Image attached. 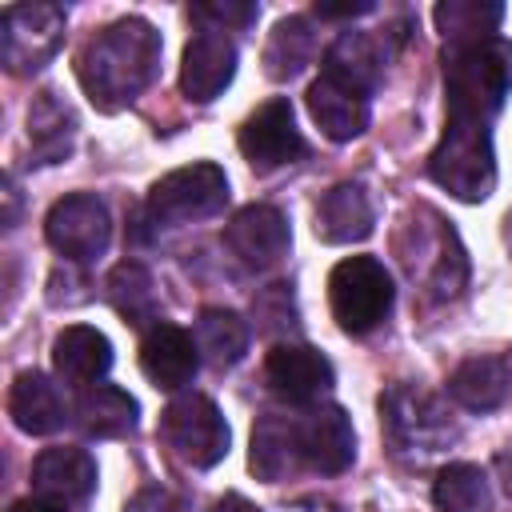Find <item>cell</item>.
Segmentation results:
<instances>
[{
  "instance_id": "603a6c76",
  "label": "cell",
  "mask_w": 512,
  "mask_h": 512,
  "mask_svg": "<svg viewBox=\"0 0 512 512\" xmlns=\"http://www.w3.org/2000/svg\"><path fill=\"white\" fill-rule=\"evenodd\" d=\"M512 392V368L500 356H468L448 376V396L468 412H492Z\"/></svg>"
},
{
  "instance_id": "4dcf8cb0",
  "label": "cell",
  "mask_w": 512,
  "mask_h": 512,
  "mask_svg": "<svg viewBox=\"0 0 512 512\" xmlns=\"http://www.w3.org/2000/svg\"><path fill=\"white\" fill-rule=\"evenodd\" d=\"M188 16L200 24V28H216V32H228V28H248L260 8L256 4H240V0H216V4H192Z\"/></svg>"
},
{
  "instance_id": "d590c367",
  "label": "cell",
  "mask_w": 512,
  "mask_h": 512,
  "mask_svg": "<svg viewBox=\"0 0 512 512\" xmlns=\"http://www.w3.org/2000/svg\"><path fill=\"white\" fill-rule=\"evenodd\" d=\"M12 512H64V508H60V504H48V500H40V496H32V500H16Z\"/></svg>"
},
{
  "instance_id": "1f68e13d",
  "label": "cell",
  "mask_w": 512,
  "mask_h": 512,
  "mask_svg": "<svg viewBox=\"0 0 512 512\" xmlns=\"http://www.w3.org/2000/svg\"><path fill=\"white\" fill-rule=\"evenodd\" d=\"M124 512H184V504H180L172 492H164V488H148V492H140Z\"/></svg>"
},
{
  "instance_id": "8d00e7d4",
  "label": "cell",
  "mask_w": 512,
  "mask_h": 512,
  "mask_svg": "<svg viewBox=\"0 0 512 512\" xmlns=\"http://www.w3.org/2000/svg\"><path fill=\"white\" fill-rule=\"evenodd\" d=\"M4 196H8V216H4V224L12 228V224H16V180H12V176L4 180Z\"/></svg>"
},
{
  "instance_id": "d6a6232c",
  "label": "cell",
  "mask_w": 512,
  "mask_h": 512,
  "mask_svg": "<svg viewBox=\"0 0 512 512\" xmlns=\"http://www.w3.org/2000/svg\"><path fill=\"white\" fill-rule=\"evenodd\" d=\"M376 4H368V0H360V4H316L312 12L320 16V20H356V16H364V12H372Z\"/></svg>"
},
{
  "instance_id": "d6986e66",
  "label": "cell",
  "mask_w": 512,
  "mask_h": 512,
  "mask_svg": "<svg viewBox=\"0 0 512 512\" xmlns=\"http://www.w3.org/2000/svg\"><path fill=\"white\" fill-rule=\"evenodd\" d=\"M8 416L28 436H52L64 428L68 404L44 372H20L12 380V392H8Z\"/></svg>"
},
{
  "instance_id": "277c9868",
  "label": "cell",
  "mask_w": 512,
  "mask_h": 512,
  "mask_svg": "<svg viewBox=\"0 0 512 512\" xmlns=\"http://www.w3.org/2000/svg\"><path fill=\"white\" fill-rule=\"evenodd\" d=\"M392 300H396L392 276L376 256H348L328 276L332 316L352 336H364V332L380 328L392 312Z\"/></svg>"
},
{
  "instance_id": "9a60e30c",
  "label": "cell",
  "mask_w": 512,
  "mask_h": 512,
  "mask_svg": "<svg viewBox=\"0 0 512 512\" xmlns=\"http://www.w3.org/2000/svg\"><path fill=\"white\" fill-rule=\"evenodd\" d=\"M200 368V348L192 340V332H184L180 324L156 320L144 340H140V372L164 388V392H180L184 384H192Z\"/></svg>"
},
{
  "instance_id": "7c38bea8",
  "label": "cell",
  "mask_w": 512,
  "mask_h": 512,
  "mask_svg": "<svg viewBox=\"0 0 512 512\" xmlns=\"http://www.w3.org/2000/svg\"><path fill=\"white\" fill-rule=\"evenodd\" d=\"M296 436H300V456L312 472L336 476L356 456V432L340 404H308L296 416Z\"/></svg>"
},
{
  "instance_id": "5b68a950",
  "label": "cell",
  "mask_w": 512,
  "mask_h": 512,
  "mask_svg": "<svg viewBox=\"0 0 512 512\" xmlns=\"http://www.w3.org/2000/svg\"><path fill=\"white\" fill-rule=\"evenodd\" d=\"M228 204V176L220 164H188L160 176L148 192L144 216L156 228H180L204 216H216Z\"/></svg>"
},
{
  "instance_id": "7402d4cb",
  "label": "cell",
  "mask_w": 512,
  "mask_h": 512,
  "mask_svg": "<svg viewBox=\"0 0 512 512\" xmlns=\"http://www.w3.org/2000/svg\"><path fill=\"white\" fill-rule=\"evenodd\" d=\"M376 224L372 200L360 184H336L316 204V236L324 244H352L364 240Z\"/></svg>"
},
{
  "instance_id": "4316f807",
  "label": "cell",
  "mask_w": 512,
  "mask_h": 512,
  "mask_svg": "<svg viewBox=\"0 0 512 512\" xmlns=\"http://www.w3.org/2000/svg\"><path fill=\"white\" fill-rule=\"evenodd\" d=\"M196 348L212 368H232L248 352V324L228 308H204L196 316Z\"/></svg>"
},
{
  "instance_id": "44dd1931",
  "label": "cell",
  "mask_w": 512,
  "mask_h": 512,
  "mask_svg": "<svg viewBox=\"0 0 512 512\" xmlns=\"http://www.w3.org/2000/svg\"><path fill=\"white\" fill-rule=\"evenodd\" d=\"M304 100H308V112L320 124V132L336 144H344L368 128V96H360V92H352L328 76L312 80Z\"/></svg>"
},
{
  "instance_id": "5bb4252c",
  "label": "cell",
  "mask_w": 512,
  "mask_h": 512,
  "mask_svg": "<svg viewBox=\"0 0 512 512\" xmlns=\"http://www.w3.org/2000/svg\"><path fill=\"white\" fill-rule=\"evenodd\" d=\"M232 76H236V44L228 40V32L200 28L184 44V64H180L184 96L192 104H208L232 84Z\"/></svg>"
},
{
  "instance_id": "ba28073f",
  "label": "cell",
  "mask_w": 512,
  "mask_h": 512,
  "mask_svg": "<svg viewBox=\"0 0 512 512\" xmlns=\"http://www.w3.org/2000/svg\"><path fill=\"white\" fill-rule=\"evenodd\" d=\"M64 44V8L56 4H16L0 12V52L8 72H40Z\"/></svg>"
},
{
  "instance_id": "4fadbf2b",
  "label": "cell",
  "mask_w": 512,
  "mask_h": 512,
  "mask_svg": "<svg viewBox=\"0 0 512 512\" xmlns=\"http://www.w3.org/2000/svg\"><path fill=\"white\" fill-rule=\"evenodd\" d=\"M264 380L288 404H316L332 388L336 372L328 356L308 344H276L264 360Z\"/></svg>"
},
{
  "instance_id": "8fae6325",
  "label": "cell",
  "mask_w": 512,
  "mask_h": 512,
  "mask_svg": "<svg viewBox=\"0 0 512 512\" xmlns=\"http://www.w3.org/2000/svg\"><path fill=\"white\" fill-rule=\"evenodd\" d=\"M224 244L228 252L252 268V272H264V268H276L288 248H292V228H288V216L272 204H248L240 208L228 228H224Z\"/></svg>"
},
{
  "instance_id": "ffe728a7",
  "label": "cell",
  "mask_w": 512,
  "mask_h": 512,
  "mask_svg": "<svg viewBox=\"0 0 512 512\" xmlns=\"http://www.w3.org/2000/svg\"><path fill=\"white\" fill-rule=\"evenodd\" d=\"M252 472L268 484L288 480L304 456H300V436H296V416H280V412H264L252 428V456H248Z\"/></svg>"
},
{
  "instance_id": "74e56055",
  "label": "cell",
  "mask_w": 512,
  "mask_h": 512,
  "mask_svg": "<svg viewBox=\"0 0 512 512\" xmlns=\"http://www.w3.org/2000/svg\"><path fill=\"white\" fill-rule=\"evenodd\" d=\"M504 244L512 248V208H508V216H504Z\"/></svg>"
},
{
  "instance_id": "9c48e42d",
  "label": "cell",
  "mask_w": 512,
  "mask_h": 512,
  "mask_svg": "<svg viewBox=\"0 0 512 512\" xmlns=\"http://www.w3.org/2000/svg\"><path fill=\"white\" fill-rule=\"evenodd\" d=\"M44 236H48V244L64 260L88 264V260H96L108 248V240H112V216H108V208H104L100 196L72 192V196H64V200L52 204V212L44 220Z\"/></svg>"
},
{
  "instance_id": "f1b7e54d",
  "label": "cell",
  "mask_w": 512,
  "mask_h": 512,
  "mask_svg": "<svg viewBox=\"0 0 512 512\" xmlns=\"http://www.w3.org/2000/svg\"><path fill=\"white\" fill-rule=\"evenodd\" d=\"M316 52V32L308 24V16H288L272 28L268 44H264V72L272 80H292Z\"/></svg>"
},
{
  "instance_id": "e575fe53",
  "label": "cell",
  "mask_w": 512,
  "mask_h": 512,
  "mask_svg": "<svg viewBox=\"0 0 512 512\" xmlns=\"http://www.w3.org/2000/svg\"><path fill=\"white\" fill-rule=\"evenodd\" d=\"M496 476H500L504 496L512 500V452H500V456H496Z\"/></svg>"
},
{
  "instance_id": "ac0fdd59",
  "label": "cell",
  "mask_w": 512,
  "mask_h": 512,
  "mask_svg": "<svg viewBox=\"0 0 512 512\" xmlns=\"http://www.w3.org/2000/svg\"><path fill=\"white\" fill-rule=\"evenodd\" d=\"M52 368L64 384H76V388H92L100 384V376L112 368V344L100 328H88V324H72L56 336L52 344Z\"/></svg>"
},
{
  "instance_id": "6da1fadb",
  "label": "cell",
  "mask_w": 512,
  "mask_h": 512,
  "mask_svg": "<svg viewBox=\"0 0 512 512\" xmlns=\"http://www.w3.org/2000/svg\"><path fill=\"white\" fill-rule=\"evenodd\" d=\"M156 68H160V32L140 16H124L100 28L96 36L84 40L76 56V76L92 96V104L104 112L132 104L156 80Z\"/></svg>"
},
{
  "instance_id": "8992f818",
  "label": "cell",
  "mask_w": 512,
  "mask_h": 512,
  "mask_svg": "<svg viewBox=\"0 0 512 512\" xmlns=\"http://www.w3.org/2000/svg\"><path fill=\"white\" fill-rule=\"evenodd\" d=\"M160 440L188 468H212V464H220L228 456L232 432H228L220 408L208 396L184 392V396H176L164 408V416H160Z\"/></svg>"
},
{
  "instance_id": "d4e9b609",
  "label": "cell",
  "mask_w": 512,
  "mask_h": 512,
  "mask_svg": "<svg viewBox=\"0 0 512 512\" xmlns=\"http://www.w3.org/2000/svg\"><path fill=\"white\" fill-rule=\"evenodd\" d=\"M76 424L84 428V436L116 440V436L136 428V400L124 388H116V384L80 388V396H76Z\"/></svg>"
},
{
  "instance_id": "cb8c5ba5",
  "label": "cell",
  "mask_w": 512,
  "mask_h": 512,
  "mask_svg": "<svg viewBox=\"0 0 512 512\" xmlns=\"http://www.w3.org/2000/svg\"><path fill=\"white\" fill-rule=\"evenodd\" d=\"M76 140V112L56 96V92H40L28 108V144L36 164H56L72 152Z\"/></svg>"
},
{
  "instance_id": "f546056e",
  "label": "cell",
  "mask_w": 512,
  "mask_h": 512,
  "mask_svg": "<svg viewBox=\"0 0 512 512\" xmlns=\"http://www.w3.org/2000/svg\"><path fill=\"white\" fill-rule=\"evenodd\" d=\"M432 500L440 512H492L488 476L476 464H448L432 484Z\"/></svg>"
},
{
  "instance_id": "e0dca14e",
  "label": "cell",
  "mask_w": 512,
  "mask_h": 512,
  "mask_svg": "<svg viewBox=\"0 0 512 512\" xmlns=\"http://www.w3.org/2000/svg\"><path fill=\"white\" fill-rule=\"evenodd\" d=\"M384 60H388V48L384 40L368 36V32H340L332 40V48L324 52V72L328 80L360 92V96H372V88L380 84L384 76Z\"/></svg>"
},
{
  "instance_id": "83f0119b",
  "label": "cell",
  "mask_w": 512,
  "mask_h": 512,
  "mask_svg": "<svg viewBox=\"0 0 512 512\" xmlns=\"http://www.w3.org/2000/svg\"><path fill=\"white\" fill-rule=\"evenodd\" d=\"M108 304L136 328H152L156 324V292H152V276L144 264L136 260H120L112 272H108Z\"/></svg>"
},
{
  "instance_id": "7a4b0ae2",
  "label": "cell",
  "mask_w": 512,
  "mask_h": 512,
  "mask_svg": "<svg viewBox=\"0 0 512 512\" xmlns=\"http://www.w3.org/2000/svg\"><path fill=\"white\" fill-rule=\"evenodd\" d=\"M512 92V40L488 36L444 48V104L448 120L488 124Z\"/></svg>"
},
{
  "instance_id": "30bf717a",
  "label": "cell",
  "mask_w": 512,
  "mask_h": 512,
  "mask_svg": "<svg viewBox=\"0 0 512 512\" xmlns=\"http://www.w3.org/2000/svg\"><path fill=\"white\" fill-rule=\"evenodd\" d=\"M244 160L256 168V172H272L280 164H292L300 152H304V140H300V128H296V112L288 104V96H272L264 100L240 128L236 136Z\"/></svg>"
},
{
  "instance_id": "3957f363",
  "label": "cell",
  "mask_w": 512,
  "mask_h": 512,
  "mask_svg": "<svg viewBox=\"0 0 512 512\" xmlns=\"http://www.w3.org/2000/svg\"><path fill=\"white\" fill-rule=\"evenodd\" d=\"M428 176L464 204H480L496 188L492 128L476 120H444V136L428 156Z\"/></svg>"
},
{
  "instance_id": "2e32d148",
  "label": "cell",
  "mask_w": 512,
  "mask_h": 512,
  "mask_svg": "<svg viewBox=\"0 0 512 512\" xmlns=\"http://www.w3.org/2000/svg\"><path fill=\"white\" fill-rule=\"evenodd\" d=\"M32 492L48 504L76 508L96 492V460L84 448H44L32 464Z\"/></svg>"
},
{
  "instance_id": "836d02e7",
  "label": "cell",
  "mask_w": 512,
  "mask_h": 512,
  "mask_svg": "<svg viewBox=\"0 0 512 512\" xmlns=\"http://www.w3.org/2000/svg\"><path fill=\"white\" fill-rule=\"evenodd\" d=\"M212 512H260V508H256L252 500H244V496H236V492H232V496L216 500V504H212Z\"/></svg>"
},
{
  "instance_id": "484cf974",
  "label": "cell",
  "mask_w": 512,
  "mask_h": 512,
  "mask_svg": "<svg viewBox=\"0 0 512 512\" xmlns=\"http://www.w3.org/2000/svg\"><path fill=\"white\" fill-rule=\"evenodd\" d=\"M432 20L448 44L488 40V36H496V28L504 20V4H496V0H444L432 8Z\"/></svg>"
},
{
  "instance_id": "52a82bcc",
  "label": "cell",
  "mask_w": 512,
  "mask_h": 512,
  "mask_svg": "<svg viewBox=\"0 0 512 512\" xmlns=\"http://www.w3.org/2000/svg\"><path fill=\"white\" fill-rule=\"evenodd\" d=\"M380 424L396 452H420L436 456L456 440V428L444 412V404L420 388H388L380 396Z\"/></svg>"
}]
</instances>
